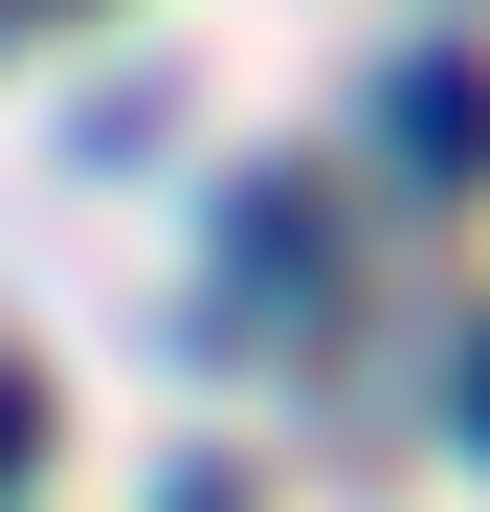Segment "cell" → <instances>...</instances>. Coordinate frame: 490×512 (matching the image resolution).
Masks as SVG:
<instances>
[{
    "label": "cell",
    "mask_w": 490,
    "mask_h": 512,
    "mask_svg": "<svg viewBox=\"0 0 490 512\" xmlns=\"http://www.w3.org/2000/svg\"><path fill=\"white\" fill-rule=\"evenodd\" d=\"M401 179H490V67H468V45L401 67Z\"/></svg>",
    "instance_id": "cell-1"
},
{
    "label": "cell",
    "mask_w": 490,
    "mask_h": 512,
    "mask_svg": "<svg viewBox=\"0 0 490 512\" xmlns=\"http://www.w3.org/2000/svg\"><path fill=\"white\" fill-rule=\"evenodd\" d=\"M0 446H45V379H0Z\"/></svg>",
    "instance_id": "cell-2"
},
{
    "label": "cell",
    "mask_w": 490,
    "mask_h": 512,
    "mask_svg": "<svg viewBox=\"0 0 490 512\" xmlns=\"http://www.w3.org/2000/svg\"><path fill=\"white\" fill-rule=\"evenodd\" d=\"M468 423H490V357H468Z\"/></svg>",
    "instance_id": "cell-3"
},
{
    "label": "cell",
    "mask_w": 490,
    "mask_h": 512,
    "mask_svg": "<svg viewBox=\"0 0 490 512\" xmlns=\"http://www.w3.org/2000/svg\"><path fill=\"white\" fill-rule=\"evenodd\" d=\"M0 23H23V0H0Z\"/></svg>",
    "instance_id": "cell-4"
}]
</instances>
